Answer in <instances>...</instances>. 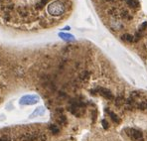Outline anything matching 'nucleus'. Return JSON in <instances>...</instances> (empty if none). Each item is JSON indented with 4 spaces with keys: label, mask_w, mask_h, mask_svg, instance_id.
Here are the masks:
<instances>
[{
    "label": "nucleus",
    "mask_w": 147,
    "mask_h": 141,
    "mask_svg": "<svg viewBox=\"0 0 147 141\" xmlns=\"http://www.w3.org/2000/svg\"><path fill=\"white\" fill-rule=\"evenodd\" d=\"M47 11L51 16L59 17V16L63 15L64 12H65V5L62 1L57 0V1H54L53 3H51L48 6Z\"/></svg>",
    "instance_id": "f257e3e1"
},
{
    "label": "nucleus",
    "mask_w": 147,
    "mask_h": 141,
    "mask_svg": "<svg viewBox=\"0 0 147 141\" xmlns=\"http://www.w3.org/2000/svg\"><path fill=\"white\" fill-rule=\"evenodd\" d=\"M125 133L127 134V136L133 141H142L143 140V133L140 130L135 129V128H130L127 127L124 129Z\"/></svg>",
    "instance_id": "f03ea898"
},
{
    "label": "nucleus",
    "mask_w": 147,
    "mask_h": 141,
    "mask_svg": "<svg viewBox=\"0 0 147 141\" xmlns=\"http://www.w3.org/2000/svg\"><path fill=\"white\" fill-rule=\"evenodd\" d=\"M90 92H92V94H100V96H103L104 98H106V99H108V100H113L114 99V96H113V94H111V92L105 88H96V90H90Z\"/></svg>",
    "instance_id": "7ed1b4c3"
},
{
    "label": "nucleus",
    "mask_w": 147,
    "mask_h": 141,
    "mask_svg": "<svg viewBox=\"0 0 147 141\" xmlns=\"http://www.w3.org/2000/svg\"><path fill=\"white\" fill-rule=\"evenodd\" d=\"M39 101V98L36 94H29L25 96L20 99V104L22 105H33Z\"/></svg>",
    "instance_id": "20e7f679"
},
{
    "label": "nucleus",
    "mask_w": 147,
    "mask_h": 141,
    "mask_svg": "<svg viewBox=\"0 0 147 141\" xmlns=\"http://www.w3.org/2000/svg\"><path fill=\"white\" fill-rule=\"evenodd\" d=\"M38 139V135L34 132L25 133L20 136V141H36Z\"/></svg>",
    "instance_id": "39448f33"
},
{
    "label": "nucleus",
    "mask_w": 147,
    "mask_h": 141,
    "mask_svg": "<svg viewBox=\"0 0 147 141\" xmlns=\"http://www.w3.org/2000/svg\"><path fill=\"white\" fill-rule=\"evenodd\" d=\"M123 27H124L123 24H122V22H120L119 20L112 19L111 21H110V28H111L112 30H114V31H119V30H121Z\"/></svg>",
    "instance_id": "423d86ee"
},
{
    "label": "nucleus",
    "mask_w": 147,
    "mask_h": 141,
    "mask_svg": "<svg viewBox=\"0 0 147 141\" xmlns=\"http://www.w3.org/2000/svg\"><path fill=\"white\" fill-rule=\"evenodd\" d=\"M105 112L108 114V115H109V117L111 118V120L114 122V123H116V124L120 123V118L118 117V116L116 115V114L114 113V112L110 111V110H109V108H106V109H105Z\"/></svg>",
    "instance_id": "0eeeda50"
},
{
    "label": "nucleus",
    "mask_w": 147,
    "mask_h": 141,
    "mask_svg": "<svg viewBox=\"0 0 147 141\" xmlns=\"http://www.w3.org/2000/svg\"><path fill=\"white\" fill-rule=\"evenodd\" d=\"M44 113H45V108L43 107V106H40V107L36 108L35 111L33 112V113L30 115V117H35V116H39V115H44Z\"/></svg>",
    "instance_id": "6e6552de"
},
{
    "label": "nucleus",
    "mask_w": 147,
    "mask_h": 141,
    "mask_svg": "<svg viewBox=\"0 0 147 141\" xmlns=\"http://www.w3.org/2000/svg\"><path fill=\"white\" fill-rule=\"evenodd\" d=\"M57 122L61 125H66L68 123V120H67V117H66L64 114H59L57 116Z\"/></svg>",
    "instance_id": "1a4fd4ad"
},
{
    "label": "nucleus",
    "mask_w": 147,
    "mask_h": 141,
    "mask_svg": "<svg viewBox=\"0 0 147 141\" xmlns=\"http://www.w3.org/2000/svg\"><path fill=\"white\" fill-rule=\"evenodd\" d=\"M126 4H127L129 7L133 8V9H136V8L139 7V2L137 0H125Z\"/></svg>",
    "instance_id": "9d476101"
},
{
    "label": "nucleus",
    "mask_w": 147,
    "mask_h": 141,
    "mask_svg": "<svg viewBox=\"0 0 147 141\" xmlns=\"http://www.w3.org/2000/svg\"><path fill=\"white\" fill-rule=\"evenodd\" d=\"M49 130L51 131V133L54 134V135L60 133V128L58 127V125H56V124H51V125L49 126Z\"/></svg>",
    "instance_id": "9b49d317"
},
{
    "label": "nucleus",
    "mask_w": 147,
    "mask_h": 141,
    "mask_svg": "<svg viewBox=\"0 0 147 141\" xmlns=\"http://www.w3.org/2000/svg\"><path fill=\"white\" fill-rule=\"evenodd\" d=\"M121 39H122V41H124V42L131 43V42H133V36L130 35V34H123V35L121 36Z\"/></svg>",
    "instance_id": "f8f14e48"
},
{
    "label": "nucleus",
    "mask_w": 147,
    "mask_h": 141,
    "mask_svg": "<svg viewBox=\"0 0 147 141\" xmlns=\"http://www.w3.org/2000/svg\"><path fill=\"white\" fill-rule=\"evenodd\" d=\"M90 72H88V70H84V72L80 74V80H84V82H86V80H88V78H90Z\"/></svg>",
    "instance_id": "ddd939ff"
},
{
    "label": "nucleus",
    "mask_w": 147,
    "mask_h": 141,
    "mask_svg": "<svg viewBox=\"0 0 147 141\" xmlns=\"http://www.w3.org/2000/svg\"><path fill=\"white\" fill-rule=\"evenodd\" d=\"M124 102H125V101H124V98H123V96H117V98L114 99V103H115L116 106H121Z\"/></svg>",
    "instance_id": "4468645a"
},
{
    "label": "nucleus",
    "mask_w": 147,
    "mask_h": 141,
    "mask_svg": "<svg viewBox=\"0 0 147 141\" xmlns=\"http://www.w3.org/2000/svg\"><path fill=\"white\" fill-rule=\"evenodd\" d=\"M59 36L62 38V39L66 40V41H71V40H74V36L70 35V34H66V33H60Z\"/></svg>",
    "instance_id": "2eb2a0df"
},
{
    "label": "nucleus",
    "mask_w": 147,
    "mask_h": 141,
    "mask_svg": "<svg viewBox=\"0 0 147 141\" xmlns=\"http://www.w3.org/2000/svg\"><path fill=\"white\" fill-rule=\"evenodd\" d=\"M146 103L147 102H140V103L137 105V108L140 110H145L146 109Z\"/></svg>",
    "instance_id": "dca6fc26"
},
{
    "label": "nucleus",
    "mask_w": 147,
    "mask_h": 141,
    "mask_svg": "<svg viewBox=\"0 0 147 141\" xmlns=\"http://www.w3.org/2000/svg\"><path fill=\"white\" fill-rule=\"evenodd\" d=\"M139 96H140V92H132L131 94H130V98H132L133 99L135 98H139Z\"/></svg>",
    "instance_id": "f3484780"
},
{
    "label": "nucleus",
    "mask_w": 147,
    "mask_h": 141,
    "mask_svg": "<svg viewBox=\"0 0 147 141\" xmlns=\"http://www.w3.org/2000/svg\"><path fill=\"white\" fill-rule=\"evenodd\" d=\"M0 141H11V139L7 135H1L0 136Z\"/></svg>",
    "instance_id": "a211bd4d"
},
{
    "label": "nucleus",
    "mask_w": 147,
    "mask_h": 141,
    "mask_svg": "<svg viewBox=\"0 0 147 141\" xmlns=\"http://www.w3.org/2000/svg\"><path fill=\"white\" fill-rule=\"evenodd\" d=\"M102 126H103V128H104V129H108V127H109V125H108V122L106 121L105 119H103V120H102Z\"/></svg>",
    "instance_id": "6ab92c4d"
},
{
    "label": "nucleus",
    "mask_w": 147,
    "mask_h": 141,
    "mask_svg": "<svg viewBox=\"0 0 147 141\" xmlns=\"http://www.w3.org/2000/svg\"><path fill=\"white\" fill-rule=\"evenodd\" d=\"M146 27H147V22H144V23L139 27V32H141V33H142V32L144 31V29H145Z\"/></svg>",
    "instance_id": "aec40b11"
},
{
    "label": "nucleus",
    "mask_w": 147,
    "mask_h": 141,
    "mask_svg": "<svg viewBox=\"0 0 147 141\" xmlns=\"http://www.w3.org/2000/svg\"><path fill=\"white\" fill-rule=\"evenodd\" d=\"M92 122H94L96 120V110H92Z\"/></svg>",
    "instance_id": "412c9836"
},
{
    "label": "nucleus",
    "mask_w": 147,
    "mask_h": 141,
    "mask_svg": "<svg viewBox=\"0 0 147 141\" xmlns=\"http://www.w3.org/2000/svg\"><path fill=\"white\" fill-rule=\"evenodd\" d=\"M146 109H147V103H146Z\"/></svg>",
    "instance_id": "4be33fe9"
}]
</instances>
